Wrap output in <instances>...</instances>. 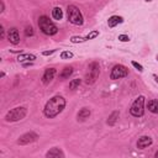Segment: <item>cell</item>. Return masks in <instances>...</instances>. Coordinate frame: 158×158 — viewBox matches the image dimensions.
Returning <instances> with one entry per match:
<instances>
[{
    "instance_id": "32",
    "label": "cell",
    "mask_w": 158,
    "mask_h": 158,
    "mask_svg": "<svg viewBox=\"0 0 158 158\" xmlns=\"http://www.w3.org/2000/svg\"><path fill=\"white\" fill-rule=\"evenodd\" d=\"M156 60H157V61H158V55H157V56H156Z\"/></svg>"
},
{
    "instance_id": "23",
    "label": "cell",
    "mask_w": 158,
    "mask_h": 158,
    "mask_svg": "<svg viewBox=\"0 0 158 158\" xmlns=\"http://www.w3.org/2000/svg\"><path fill=\"white\" fill-rule=\"evenodd\" d=\"M99 36V31H91L90 33H88V36H86V40H93V38H95Z\"/></svg>"
},
{
    "instance_id": "22",
    "label": "cell",
    "mask_w": 158,
    "mask_h": 158,
    "mask_svg": "<svg viewBox=\"0 0 158 158\" xmlns=\"http://www.w3.org/2000/svg\"><path fill=\"white\" fill-rule=\"evenodd\" d=\"M73 57V53L71 51H63L62 53H61V58L62 60H69V58H72Z\"/></svg>"
},
{
    "instance_id": "7",
    "label": "cell",
    "mask_w": 158,
    "mask_h": 158,
    "mask_svg": "<svg viewBox=\"0 0 158 158\" xmlns=\"http://www.w3.org/2000/svg\"><path fill=\"white\" fill-rule=\"evenodd\" d=\"M127 74H128V69L125 66H122V64H116L113 68V71H111L110 79H113V80L121 79V78L127 77Z\"/></svg>"
},
{
    "instance_id": "31",
    "label": "cell",
    "mask_w": 158,
    "mask_h": 158,
    "mask_svg": "<svg viewBox=\"0 0 158 158\" xmlns=\"http://www.w3.org/2000/svg\"><path fill=\"white\" fill-rule=\"evenodd\" d=\"M154 157H156V158H158V151H157L156 153H154Z\"/></svg>"
},
{
    "instance_id": "21",
    "label": "cell",
    "mask_w": 158,
    "mask_h": 158,
    "mask_svg": "<svg viewBox=\"0 0 158 158\" xmlns=\"http://www.w3.org/2000/svg\"><path fill=\"white\" fill-rule=\"evenodd\" d=\"M85 41H88L86 37H80V36H73L71 38V42L73 43H81V42H85Z\"/></svg>"
},
{
    "instance_id": "6",
    "label": "cell",
    "mask_w": 158,
    "mask_h": 158,
    "mask_svg": "<svg viewBox=\"0 0 158 158\" xmlns=\"http://www.w3.org/2000/svg\"><path fill=\"white\" fill-rule=\"evenodd\" d=\"M130 114L135 118H141L145 114V96H138L131 105Z\"/></svg>"
},
{
    "instance_id": "4",
    "label": "cell",
    "mask_w": 158,
    "mask_h": 158,
    "mask_svg": "<svg viewBox=\"0 0 158 158\" xmlns=\"http://www.w3.org/2000/svg\"><path fill=\"white\" fill-rule=\"evenodd\" d=\"M27 114V109L25 106H17L11 109L9 113L5 116V121L6 122H15V121H20L26 116Z\"/></svg>"
},
{
    "instance_id": "2",
    "label": "cell",
    "mask_w": 158,
    "mask_h": 158,
    "mask_svg": "<svg viewBox=\"0 0 158 158\" xmlns=\"http://www.w3.org/2000/svg\"><path fill=\"white\" fill-rule=\"evenodd\" d=\"M38 27H40V30L45 35H47V36H52V35H56L58 32V27L48 19L47 16H40Z\"/></svg>"
},
{
    "instance_id": "9",
    "label": "cell",
    "mask_w": 158,
    "mask_h": 158,
    "mask_svg": "<svg viewBox=\"0 0 158 158\" xmlns=\"http://www.w3.org/2000/svg\"><path fill=\"white\" fill-rule=\"evenodd\" d=\"M8 40L13 45H17L20 42V33H19V30H17L16 27L10 28V30L8 31Z\"/></svg>"
},
{
    "instance_id": "29",
    "label": "cell",
    "mask_w": 158,
    "mask_h": 158,
    "mask_svg": "<svg viewBox=\"0 0 158 158\" xmlns=\"http://www.w3.org/2000/svg\"><path fill=\"white\" fill-rule=\"evenodd\" d=\"M4 8H5L4 1H0V13H3V11H4Z\"/></svg>"
},
{
    "instance_id": "5",
    "label": "cell",
    "mask_w": 158,
    "mask_h": 158,
    "mask_svg": "<svg viewBox=\"0 0 158 158\" xmlns=\"http://www.w3.org/2000/svg\"><path fill=\"white\" fill-rule=\"evenodd\" d=\"M99 74H100V66L98 62H91L88 67V72L85 74V83L86 84H93L95 83V80L98 79Z\"/></svg>"
},
{
    "instance_id": "8",
    "label": "cell",
    "mask_w": 158,
    "mask_h": 158,
    "mask_svg": "<svg viewBox=\"0 0 158 158\" xmlns=\"http://www.w3.org/2000/svg\"><path fill=\"white\" fill-rule=\"evenodd\" d=\"M37 138H38V135L37 133H35V132H26V133L21 135V136L19 137V140H17V145L25 146V145L35 142Z\"/></svg>"
},
{
    "instance_id": "26",
    "label": "cell",
    "mask_w": 158,
    "mask_h": 158,
    "mask_svg": "<svg viewBox=\"0 0 158 158\" xmlns=\"http://www.w3.org/2000/svg\"><path fill=\"white\" fill-rule=\"evenodd\" d=\"M119 40L121 41V42H128V41H130V37L126 36V35H120Z\"/></svg>"
},
{
    "instance_id": "27",
    "label": "cell",
    "mask_w": 158,
    "mask_h": 158,
    "mask_svg": "<svg viewBox=\"0 0 158 158\" xmlns=\"http://www.w3.org/2000/svg\"><path fill=\"white\" fill-rule=\"evenodd\" d=\"M0 32H1V35H0V38H4L5 37V30H4V27H3V25L1 26H0Z\"/></svg>"
},
{
    "instance_id": "3",
    "label": "cell",
    "mask_w": 158,
    "mask_h": 158,
    "mask_svg": "<svg viewBox=\"0 0 158 158\" xmlns=\"http://www.w3.org/2000/svg\"><path fill=\"white\" fill-rule=\"evenodd\" d=\"M67 13H68L69 22H72V24L75 25V26H81L83 25V22H84L83 15H81L80 10L75 6V5H69L68 9H67Z\"/></svg>"
},
{
    "instance_id": "30",
    "label": "cell",
    "mask_w": 158,
    "mask_h": 158,
    "mask_svg": "<svg viewBox=\"0 0 158 158\" xmlns=\"http://www.w3.org/2000/svg\"><path fill=\"white\" fill-rule=\"evenodd\" d=\"M153 78H154V80L158 83V75H157V74H153Z\"/></svg>"
},
{
    "instance_id": "15",
    "label": "cell",
    "mask_w": 158,
    "mask_h": 158,
    "mask_svg": "<svg viewBox=\"0 0 158 158\" xmlns=\"http://www.w3.org/2000/svg\"><path fill=\"white\" fill-rule=\"evenodd\" d=\"M33 60H36V56L31 53H20L19 57H17L19 62H27V61H33Z\"/></svg>"
},
{
    "instance_id": "16",
    "label": "cell",
    "mask_w": 158,
    "mask_h": 158,
    "mask_svg": "<svg viewBox=\"0 0 158 158\" xmlns=\"http://www.w3.org/2000/svg\"><path fill=\"white\" fill-rule=\"evenodd\" d=\"M119 111H114L113 114H111L110 116H109V119H108V121H106V124L109 125V126H114L115 124H116V121H118V119H119Z\"/></svg>"
},
{
    "instance_id": "19",
    "label": "cell",
    "mask_w": 158,
    "mask_h": 158,
    "mask_svg": "<svg viewBox=\"0 0 158 158\" xmlns=\"http://www.w3.org/2000/svg\"><path fill=\"white\" fill-rule=\"evenodd\" d=\"M147 108H148V110L151 111V113L158 114V100H151V101H148Z\"/></svg>"
},
{
    "instance_id": "1",
    "label": "cell",
    "mask_w": 158,
    "mask_h": 158,
    "mask_svg": "<svg viewBox=\"0 0 158 158\" xmlns=\"http://www.w3.org/2000/svg\"><path fill=\"white\" fill-rule=\"evenodd\" d=\"M66 108V99L61 95H56L52 99L47 101V104L45 105L43 109V114L46 118L48 119H53L57 115H60L62 111Z\"/></svg>"
},
{
    "instance_id": "17",
    "label": "cell",
    "mask_w": 158,
    "mask_h": 158,
    "mask_svg": "<svg viewBox=\"0 0 158 158\" xmlns=\"http://www.w3.org/2000/svg\"><path fill=\"white\" fill-rule=\"evenodd\" d=\"M72 73H73V68L72 67H66L63 69V71L61 72V74H60V79H67V78H69L72 75Z\"/></svg>"
},
{
    "instance_id": "25",
    "label": "cell",
    "mask_w": 158,
    "mask_h": 158,
    "mask_svg": "<svg viewBox=\"0 0 158 158\" xmlns=\"http://www.w3.org/2000/svg\"><path fill=\"white\" fill-rule=\"evenodd\" d=\"M132 66H133L135 68H136L138 72H143V67H142V66H141V64H140V63H137V62L132 61Z\"/></svg>"
},
{
    "instance_id": "24",
    "label": "cell",
    "mask_w": 158,
    "mask_h": 158,
    "mask_svg": "<svg viewBox=\"0 0 158 158\" xmlns=\"http://www.w3.org/2000/svg\"><path fill=\"white\" fill-rule=\"evenodd\" d=\"M25 35H26L27 37L33 36V28H32L31 26H27V27L25 28Z\"/></svg>"
},
{
    "instance_id": "10",
    "label": "cell",
    "mask_w": 158,
    "mask_h": 158,
    "mask_svg": "<svg viewBox=\"0 0 158 158\" xmlns=\"http://www.w3.org/2000/svg\"><path fill=\"white\" fill-rule=\"evenodd\" d=\"M55 75H56V69L55 68H47L45 71L43 75H42L43 84H48L50 81H52V79L55 78Z\"/></svg>"
},
{
    "instance_id": "28",
    "label": "cell",
    "mask_w": 158,
    "mask_h": 158,
    "mask_svg": "<svg viewBox=\"0 0 158 158\" xmlns=\"http://www.w3.org/2000/svg\"><path fill=\"white\" fill-rule=\"evenodd\" d=\"M53 52H55V50H52V51H45L42 55H43V56H50V55L53 53Z\"/></svg>"
},
{
    "instance_id": "18",
    "label": "cell",
    "mask_w": 158,
    "mask_h": 158,
    "mask_svg": "<svg viewBox=\"0 0 158 158\" xmlns=\"http://www.w3.org/2000/svg\"><path fill=\"white\" fill-rule=\"evenodd\" d=\"M52 17H53L55 20H62V17H63V11L61 8H53V10H52Z\"/></svg>"
},
{
    "instance_id": "20",
    "label": "cell",
    "mask_w": 158,
    "mask_h": 158,
    "mask_svg": "<svg viewBox=\"0 0 158 158\" xmlns=\"http://www.w3.org/2000/svg\"><path fill=\"white\" fill-rule=\"evenodd\" d=\"M80 83H81V80H80L79 78L73 79L71 83H69V89H71V90H75V89H77V88L80 85Z\"/></svg>"
},
{
    "instance_id": "11",
    "label": "cell",
    "mask_w": 158,
    "mask_h": 158,
    "mask_svg": "<svg viewBox=\"0 0 158 158\" xmlns=\"http://www.w3.org/2000/svg\"><path fill=\"white\" fill-rule=\"evenodd\" d=\"M151 145H152V138L149 136H142V137H140L137 141V148L143 149Z\"/></svg>"
},
{
    "instance_id": "12",
    "label": "cell",
    "mask_w": 158,
    "mask_h": 158,
    "mask_svg": "<svg viewBox=\"0 0 158 158\" xmlns=\"http://www.w3.org/2000/svg\"><path fill=\"white\" fill-rule=\"evenodd\" d=\"M122 22H124V19H122L121 16L114 15V16H111L109 19L108 24H109V27H115V26H118L119 24H122Z\"/></svg>"
},
{
    "instance_id": "33",
    "label": "cell",
    "mask_w": 158,
    "mask_h": 158,
    "mask_svg": "<svg viewBox=\"0 0 158 158\" xmlns=\"http://www.w3.org/2000/svg\"><path fill=\"white\" fill-rule=\"evenodd\" d=\"M146 1H147V3H148V1H152V0H146Z\"/></svg>"
},
{
    "instance_id": "13",
    "label": "cell",
    "mask_w": 158,
    "mask_h": 158,
    "mask_svg": "<svg viewBox=\"0 0 158 158\" xmlns=\"http://www.w3.org/2000/svg\"><path fill=\"white\" fill-rule=\"evenodd\" d=\"M90 109H88V108H83L81 109L79 113H78V115H77V118H78V121L80 120V121H84L85 119H88L90 116Z\"/></svg>"
},
{
    "instance_id": "14",
    "label": "cell",
    "mask_w": 158,
    "mask_h": 158,
    "mask_svg": "<svg viewBox=\"0 0 158 158\" xmlns=\"http://www.w3.org/2000/svg\"><path fill=\"white\" fill-rule=\"evenodd\" d=\"M46 157H57V158H63L64 157V154H63V152L60 149V148H57V147H55V148H52L51 151H48L47 153H46Z\"/></svg>"
}]
</instances>
